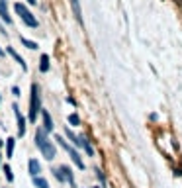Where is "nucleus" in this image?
<instances>
[{"mask_svg":"<svg viewBox=\"0 0 182 188\" xmlns=\"http://www.w3.org/2000/svg\"><path fill=\"white\" fill-rule=\"evenodd\" d=\"M12 94H14L16 98H18V96H20V88H18V86H12Z\"/></svg>","mask_w":182,"mask_h":188,"instance_id":"obj_20","label":"nucleus"},{"mask_svg":"<svg viewBox=\"0 0 182 188\" xmlns=\"http://www.w3.org/2000/svg\"><path fill=\"white\" fill-rule=\"evenodd\" d=\"M6 51H8V53H10V55H12V57H14V61H16V63H18V65H20V67H22V69H24V71H28V65H26V61H24V57H20V55H18V53H16V49H14V47H6Z\"/></svg>","mask_w":182,"mask_h":188,"instance_id":"obj_8","label":"nucleus"},{"mask_svg":"<svg viewBox=\"0 0 182 188\" xmlns=\"http://www.w3.org/2000/svg\"><path fill=\"white\" fill-rule=\"evenodd\" d=\"M14 145H16V139H14V137H8V139H6V157L14 155Z\"/></svg>","mask_w":182,"mask_h":188,"instance_id":"obj_11","label":"nucleus"},{"mask_svg":"<svg viewBox=\"0 0 182 188\" xmlns=\"http://www.w3.org/2000/svg\"><path fill=\"white\" fill-rule=\"evenodd\" d=\"M96 176H98V178H100V180H102V182H106V178H104V173H102V170H100V169H96Z\"/></svg>","mask_w":182,"mask_h":188,"instance_id":"obj_19","label":"nucleus"},{"mask_svg":"<svg viewBox=\"0 0 182 188\" xmlns=\"http://www.w3.org/2000/svg\"><path fill=\"white\" fill-rule=\"evenodd\" d=\"M61 170H63V174H65V178H67L71 184H74V176H73V170L69 169V167H61Z\"/></svg>","mask_w":182,"mask_h":188,"instance_id":"obj_14","label":"nucleus"},{"mask_svg":"<svg viewBox=\"0 0 182 188\" xmlns=\"http://www.w3.org/2000/svg\"><path fill=\"white\" fill-rule=\"evenodd\" d=\"M39 69H41V73H47L49 71V55H41V59H39Z\"/></svg>","mask_w":182,"mask_h":188,"instance_id":"obj_12","label":"nucleus"},{"mask_svg":"<svg viewBox=\"0 0 182 188\" xmlns=\"http://www.w3.org/2000/svg\"><path fill=\"white\" fill-rule=\"evenodd\" d=\"M0 18H2V22L12 24V18L8 16V4H6V0H0Z\"/></svg>","mask_w":182,"mask_h":188,"instance_id":"obj_9","label":"nucleus"},{"mask_svg":"<svg viewBox=\"0 0 182 188\" xmlns=\"http://www.w3.org/2000/svg\"><path fill=\"white\" fill-rule=\"evenodd\" d=\"M71 6H73V14H74V18H76V22L82 24V12H80V4H78V0H71Z\"/></svg>","mask_w":182,"mask_h":188,"instance_id":"obj_10","label":"nucleus"},{"mask_svg":"<svg viewBox=\"0 0 182 188\" xmlns=\"http://www.w3.org/2000/svg\"><path fill=\"white\" fill-rule=\"evenodd\" d=\"M69 124H71V125H78V124H80V118H78L76 114H71V116H69Z\"/></svg>","mask_w":182,"mask_h":188,"instance_id":"obj_17","label":"nucleus"},{"mask_svg":"<svg viewBox=\"0 0 182 188\" xmlns=\"http://www.w3.org/2000/svg\"><path fill=\"white\" fill-rule=\"evenodd\" d=\"M20 41H22V45H26L28 49H37V43L31 39H26V37H20Z\"/></svg>","mask_w":182,"mask_h":188,"instance_id":"obj_15","label":"nucleus"},{"mask_svg":"<svg viewBox=\"0 0 182 188\" xmlns=\"http://www.w3.org/2000/svg\"><path fill=\"white\" fill-rule=\"evenodd\" d=\"M12 110H14L16 120H18V135H20V137H24V135H26V118L22 116V112H20L18 104H14V106H12Z\"/></svg>","mask_w":182,"mask_h":188,"instance_id":"obj_5","label":"nucleus"},{"mask_svg":"<svg viewBox=\"0 0 182 188\" xmlns=\"http://www.w3.org/2000/svg\"><path fill=\"white\" fill-rule=\"evenodd\" d=\"M57 141H59V145H61V147H63L65 151L69 153V157H71V161L74 163V165H76V169L84 170V161H82V159H80V155L76 153V149H74L73 145H69V143H67V141H65L61 135H57Z\"/></svg>","mask_w":182,"mask_h":188,"instance_id":"obj_3","label":"nucleus"},{"mask_svg":"<svg viewBox=\"0 0 182 188\" xmlns=\"http://www.w3.org/2000/svg\"><path fill=\"white\" fill-rule=\"evenodd\" d=\"M0 145H2V141H0Z\"/></svg>","mask_w":182,"mask_h":188,"instance_id":"obj_24","label":"nucleus"},{"mask_svg":"<svg viewBox=\"0 0 182 188\" xmlns=\"http://www.w3.org/2000/svg\"><path fill=\"white\" fill-rule=\"evenodd\" d=\"M35 145L47 161H53V159H55V155H57L55 145L47 139V131H45V129H37L35 131Z\"/></svg>","mask_w":182,"mask_h":188,"instance_id":"obj_1","label":"nucleus"},{"mask_svg":"<svg viewBox=\"0 0 182 188\" xmlns=\"http://www.w3.org/2000/svg\"><path fill=\"white\" fill-rule=\"evenodd\" d=\"M28 169H30V174L31 176H39L41 173V165L37 159H30V163H28Z\"/></svg>","mask_w":182,"mask_h":188,"instance_id":"obj_6","label":"nucleus"},{"mask_svg":"<svg viewBox=\"0 0 182 188\" xmlns=\"http://www.w3.org/2000/svg\"><path fill=\"white\" fill-rule=\"evenodd\" d=\"M4 174H6V180H8V182H12V180H14V174H12L10 165H4Z\"/></svg>","mask_w":182,"mask_h":188,"instance_id":"obj_16","label":"nucleus"},{"mask_svg":"<svg viewBox=\"0 0 182 188\" xmlns=\"http://www.w3.org/2000/svg\"><path fill=\"white\" fill-rule=\"evenodd\" d=\"M0 159H2V157H0Z\"/></svg>","mask_w":182,"mask_h":188,"instance_id":"obj_25","label":"nucleus"},{"mask_svg":"<svg viewBox=\"0 0 182 188\" xmlns=\"http://www.w3.org/2000/svg\"><path fill=\"white\" fill-rule=\"evenodd\" d=\"M94 188H100V186H94Z\"/></svg>","mask_w":182,"mask_h":188,"instance_id":"obj_23","label":"nucleus"},{"mask_svg":"<svg viewBox=\"0 0 182 188\" xmlns=\"http://www.w3.org/2000/svg\"><path fill=\"white\" fill-rule=\"evenodd\" d=\"M34 184H35V188H49V182L43 176H34Z\"/></svg>","mask_w":182,"mask_h":188,"instance_id":"obj_13","label":"nucleus"},{"mask_svg":"<svg viewBox=\"0 0 182 188\" xmlns=\"http://www.w3.org/2000/svg\"><path fill=\"white\" fill-rule=\"evenodd\" d=\"M37 112H41V98H39V88L34 82L31 84V96H30V122L37 120Z\"/></svg>","mask_w":182,"mask_h":188,"instance_id":"obj_2","label":"nucleus"},{"mask_svg":"<svg viewBox=\"0 0 182 188\" xmlns=\"http://www.w3.org/2000/svg\"><path fill=\"white\" fill-rule=\"evenodd\" d=\"M0 55H4V53H2V49H0Z\"/></svg>","mask_w":182,"mask_h":188,"instance_id":"obj_22","label":"nucleus"},{"mask_svg":"<svg viewBox=\"0 0 182 188\" xmlns=\"http://www.w3.org/2000/svg\"><path fill=\"white\" fill-rule=\"evenodd\" d=\"M41 118H43V129L45 131H53V120H51V116H49V112L47 110H41Z\"/></svg>","mask_w":182,"mask_h":188,"instance_id":"obj_7","label":"nucleus"},{"mask_svg":"<svg viewBox=\"0 0 182 188\" xmlns=\"http://www.w3.org/2000/svg\"><path fill=\"white\" fill-rule=\"evenodd\" d=\"M53 173H55V178H57V180H61V182H65V180H67V178H65V174H63V170H61V169H55Z\"/></svg>","mask_w":182,"mask_h":188,"instance_id":"obj_18","label":"nucleus"},{"mask_svg":"<svg viewBox=\"0 0 182 188\" xmlns=\"http://www.w3.org/2000/svg\"><path fill=\"white\" fill-rule=\"evenodd\" d=\"M28 4H37V0H26Z\"/></svg>","mask_w":182,"mask_h":188,"instance_id":"obj_21","label":"nucleus"},{"mask_svg":"<svg viewBox=\"0 0 182 188\" xmlns=\"http://www.w3.org/2000/svg\"><path fill=\"white\" fill-rule=\"evenodd\" d=\"M16 14L20 16V18H22V22L26 24V26H30V28H37V18L34 14H31L30 10H28L26 6H24L22 2H16Z\"/></svg>","mask_w":182,"mask_h":188,"instance_id":"obj_4","label":"nucleus"}]
</instances>
